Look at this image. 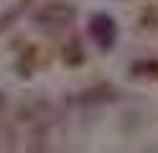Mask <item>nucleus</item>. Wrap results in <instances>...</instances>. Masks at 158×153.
I'll list each match as a JSON object with an SVG mask.
<instances>
[{
  "label": "nucleus",
  "instance_id": "nucleus-1",
  "mask_svg": "<svg viewBox=\"0 0 158 153\" xmlns=\"http://www.w3.org/2000/svg\"><path fill=\"white\" fill-rule=\"evenodd\" d=\"M89 36L97 41L100 49H110L117 38V26L107 13H97L89 18Z\"/></svg>",
  "mask_w": 158,
  "mask_h": 153
}]
</instances>
